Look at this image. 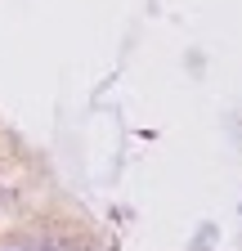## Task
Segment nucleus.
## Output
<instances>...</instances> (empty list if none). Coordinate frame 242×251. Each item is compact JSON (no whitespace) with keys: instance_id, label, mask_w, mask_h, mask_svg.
Returning a JSON list of instances; mask_svg holds the SVG:
<instances>
[{"instance_id":"f257e3e1","label":"nucleus","mask_w":242,"mask_h":251,"mask_svg":"<svg viewBox=\"0 0 242 251\" xmlns=\"http://www.w3.org/2000/svg\"><path fill=\"white\" fill-rule=\"evenodd\" d=\"M0 251H72V242H45V238H18V242H0Z\"/></svg>"},{"instance_id":"f03ea898","label":"nucleus","mask_w":242,"mask_h":251,"mask_svg":"<svg viewBox=\"0 0 242 251\" xmlns=\"http://www.w3.org/2000/svg\"><path fill=\"white\" fill-rule=\"evenodd\" d=\"M14 211V188H5V184H0V220H5Z\"/></svg>"}]
</instances>
